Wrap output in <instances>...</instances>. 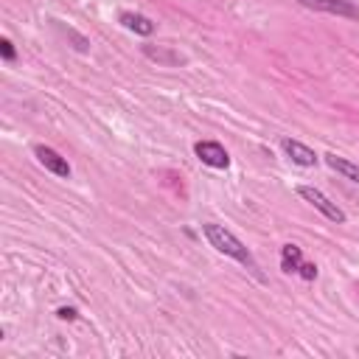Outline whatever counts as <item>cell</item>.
I'll list each match as a JSON object with an SVG mask.
<instances>
[{
    "instance_id": "1",
    "label": "cell",
    "mask_w": 359,
    "mask_h": 359,
    "mask_svg": "<svg viewBox=\"0 0 359 359\" xmlns=\"http://www.w3.org/2000/svg\"><path fill=\"white\" fill-rule=\"evenodd\" d=\"M202 236L208 238V244H210L216 252H222V255H227V258L238 261L241 266H247V272H252L258 280H264V272H261V266H258L255 255H252V252L244 247V241H241L238 236H233L227 227L213 224V222H205V224H202Z\"/></svg>"
},
{
    "instance_id": "2",
    "label": "cell",
    "mask_w": 359,
    "mask_h": 359,
    "mask_svg": "<svg viewBox=\"0 0 359 359\" xmlns=\"http://www.w3.org/2000/svg\"><path fill=\"white\" fill-rule=\"evenodd\" d=\"M297 196H300V199H306V202H309L317 213H323L328 222L345 224V219H348V216H345V210H342L337 202H331L323 191H317V188H311V185H300V188H297Z\"/></svg>"
},
{
    "instance_id": "3",
    "label": "cell",
    "mask_w": 359,
    "mask_h": 359,
    "mask_svg": "<svg viewBox=\"0 0 359 359\" xmlns=\"http://www.w3.org/2000/svg\"><path fill=\"white\" fill-rule=\"evenodd\" d=\"M303 8L311 11H323V14H334V17H345V20H359V6L353 0H297Z\"/></svg>"
},
{
    "instance_id": "4",
    "label": "cell",
    "mask_w": 359,
    "mask_h": 359,
    "mask_svg": "<svg viewBox=\"0 0 359 359\" xmlns=\"http://www.w3.org/2000/svg\"><path fill=\"white\" fill-rule=\"evenodd\" d=\"M194 154L199 157V163L210 165V168H227L230 165V154L222 143L216 140H196L194 143Z\"/></svg>"
},
{
    "instance_id": "5",
    "label": "cell",
    "mask_w": 359,
    "mask_h": 359,
    "mask_svg": "<svg viewBox=\"0 0 359 359\" xmlns=\"http://www.w3.org/2000/svg\"><path fill=\"white\" fill-rule=\"evenodd\" d=\"M34 154H36V160H39V165H42L45 171H50V174H56V177H62V180L70 177V163H67L56 149L39 143V146H34Z\"/></svg>"
},
{
    "instance_id": "6",
    "label": "cell",
    "mask_w": 359,
    "mask_h": 359,
    "mask_svg": "<svg viewBox=\"0 0 359 359\" xmlns=\"http://www.w3.org/2000/svg\"><path fill=\"white\" fill-rule=\"evenodd\" d=\"M140 50H143V56H146L149 62H154V65H160V67H180V65L188 62L180 50H174V48H168V45H143Z\"/></svg>"
},
{
    "instance_id": "7",
    "label": "cell",
    "mask_w": 359,
    "mask_h": 359,
    "mask_svg": "<svg viewBox=\"0 0 359 359\" xmlns=\"http://www.w3.org/2000/svg\"><path fill=\"white\" fill-rule=\"evenodd\" d=\"M280 149H283V154H286L294 165H303V168H311V165H317V160H320L306 143L292 140V137H283V140H280Z\"/></svg>"
},
{
    "instance_id": "8",
    "label": "cell",
    "mask_w": 359,
    "mask_h": 359,
    "mask_svg": "<svg viewBox=\"0 0 359 359\" xmlns=\"http://www.w3.org/2000/svg\"><path fill=\"white\" fill-rule=\"evenodd\" d=\"M118 22H121L126 31L137 34V36H149V34H154V28H157L149 17H143V14H137V11H121V14H118Z\"/></svg>"
},
{
    "instance_id": "9",
    "label": "cell",
    "mask_w": 359,
    "mask_h": 359,
    "mask_svg": "<svg viewBox=\"0 0 359 359\" xmlns=\"http://www.w3.org/2000/svg\"><path fill=\"white\" fill-rule=\"evenodd\" d=\"M325 165H328L331 171L342 174L345 180H351V182H359V165H356V163H351V160H345V157H339V154L328 151V154H325Z\"/></svg>"
},
{
    "instance_id": "10",
    "label": "cell",
    "mask_w": 359,
    "mask_h": 359,
    "mask_svg": "<svg viewBox=\"0 0 359 359\" xmlns=\"http://www.w3.org/2000/svg\"><path fill=\"white\" fill-rule=\"evenodd\" d=\"M300 264H303V250H300L297 244H283V247H280V269L297 275Z\"/></svg>"
},
{
    "instance_id": "11",
    "label": "cell",
    "mask_w": 359,
    "mask_h": 359,
    "mask_svg": "<svg viewBox=\"0 0 359 359\" xmlns=\"http://www.w3.org/2000/svg\"><path fill=\"white\" fill-rule=\"evenodd\" d=\"M56 25L62 28V34H65V36L73 42V48H76L79 53H87V50H90V39H87V36H81V34H79V31H73L70 25H67V28H65L62 22H56Z\"/></svg>"
},
{
    "instance_id": "12",
    "label": "cell",
    "mask_w": 359,
    "mask_h": 359,
    "mask_svg": "<svg viewBox=\"0 0 359 359\" xmlns=\"http://www.w3.org/2000/svg\"><path fill=\"white\" fill-rule=\"evenodd\" d=\"M297 275H300L303 280H314V278H317V266H314L311 261H303L300 269H297Z\"/></svg>"
},
{
    "instance_id": "13",
    "label": "cell",
    "mask_w": 359,
    "mask_h": 359,
    "mask_svg": "<svg viewBox=\"0 0 359 359\" xmlns=\"http://www.w3.org/2000/svg\"><path fill=\"white\" fill-rule=\"evenodd\" d=\"M0 56H3L6 62H14L17 53H14V45H11L8 39H0Z\"/></svg>"
},
{
    "instance_id": "14",
    "label": "cell",
    "mask_w": 359,
    "mask_h": 359,
    "mask_svg": "<svg viewBox=\"0 0 359 359\" xmlns=\"http://www.w3.org/2000/svg\"><path fill=\"white\" fill-rule=\"evenodd\" d=\"M56 317H59V320H76V309H67V306H62V309L56 311Z\"/></svg>"
}]
</instances>
